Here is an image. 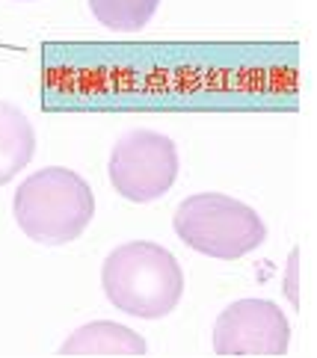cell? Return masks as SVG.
<instances>
[{"label":"cell","instance_id":"6da1fadb","mask_svg":"<svg viewBox=\"0 0 317 358\" xmlns=\"http://www.w3.org/2000/svg\"><path fill=\"white\" fill-rule=\"evenodd\" d=\"M101 285L113 308L139 320H160L178 308L184 273L169 249L134 240L107 255Z\"/></svg>","mask_w":317,"mask_h":358},{"label":"cell","instance_id":"7a4b0ae2","mask_svg":"<svg viewBox=\"0 0 317 358\" xmlns=\"http://www.w3.org/2000/svg\"><path fill=\"white\" fill-rule=\"evenodd\" d=\"M15 222L42 246H66L78 240L95 216V196L78 172L48 166L15 189Z\"/></svg>","mask_w":317,"mask_h":358},{"label":"cell","instance_id":"3957f363","mask_svg":"<svg viewBox=\"0 0 317 358\" xmlns=\"http://www.w3.org/2000/svg\"><path fill=\"white\" fill-rule=\"evenodd\" d=\"M175 234L184 246L217 261H237L267 240V225L249 208L223 193L190 196L175 210Z\"/></svg>","mask_w":317,"mask_h":358},{"label":"cell","instance_id":"277c9868","mask_svg":"<svg viewBox=\"0 0 317 358\" xmlns=\"http://www.w3.org/2000/svg\"><path fill=\"white\" fill-rule=\"evenodd\" d=\"M107 169L110 184L122 199L148 204L172 189L178 178V148L167 134L134 127L116 139Z\"/></svg>","mask_w":317,"mask_h":358},{"label":"cell","instance_id":"5b68a950","mask_svg":"<svg viewBox=\"0 0 317 358\" xmlns=\"http://www.w3.org/2000/svg\"><path fill=\"white\" fill-rule=\"evenodd\" d=\"M290 326L270 299H237L217 317L213 352L217 355H285Z\"/></svg>","mask_w":317,"mask_h":358},{"label":"cell","instance_id":"8992f818","mask_svg":"<svg viewBox=\"0 0 317 358\" xmlns=\"http://www.w3.org/2000/svg\"><path fill=\"white\" fill-rule=\"evenodd\" d=\"M62 355H146L148 343L134 329L113 323V320H95L78 331H71L69 341L59 347Z\"/></svg>","mask_w":317,"mask_h":358},{"label":"cell","instance_id":"52a82bcc","mask_svg":"<svg viewBox=\"0 0 317 358\" xmlns=\"http://www.w3.org/2000/svg\"><path fill=\"white\" fill-rule=\"evenodd\" d=\"M36 155L33 124L15 104L0 101V184L12 181Z\"/></svg>","mask_w":317,"mask_h":358},{"label":"cell","instance_id":"ba28073f","mask_svg":"<svg viewBox=\"0 0 317 358\" xmlns=\"http://www.w3.org/2000/svg\"><path fill=\"white\" fill-rule=\"evenodd\" d=\"M160 0H90L95 21L116 33H136L155 18Z\"/></svg>","mask_w":317,"mask_h":358}]
</instances>
